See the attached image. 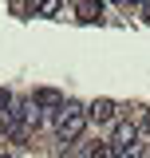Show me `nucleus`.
<instances>
[{"label": "nucleus", "mask_w": 150, "mask_h": 158, "mask_svg": "<svg viewBox=\"0 0 150 158\" xmlns=\"http://www.w3.org/2000/svg\"><path fill=\"white\" fill-rule=\"evenodd\" d=\"M79 20H87V24L103 20V0H79Z\"/></svg>", "instance_id": "nucleus-5"}, {"label": "nucleus", "mask_w": 150, "mask_h": 158, "mask_svg": "<svg viewBox=\"0 0 150 158\" xmlns=\"http://www.w3.org/2000/svg\"><path fill=\"white\" fill-rule=\"evenodd\" d=\"M119 150H127V146H134L138 142V127L134 123H115V138H111Z\"/></svg>", "instance_id": "nucleus-4"}, {"label": "nucleus", "mask_w": 150, "mask_h": 158, "mask_svg": "<svg viewBox=\"0 0 150 158\" xmlns=\"http://www.w3.org/2000/svg\"><path fill=\"white\" fill-rule=\"evenodd\" d=\"M8 107H12V95H8V91H0V115L8 118Z\"/></svg>", "instance_id": "nucleus-10"}, {"label": "nucleus", "mask_w": 150, "mask_h": 158, "mask_svg": "<svg viewBox=\"0 0 150 158\" xmlns=\"http://www.w3.org/2000/svg\"><path fill=\"white\" fill-rule=\"evenodd\" d=\"M142 12H146V20H150V0H142Z\"/></svg>", "instance_id": "nucleus-11"}, {"label": "nucleus", "mask_w": 150, "mask_h": 158, "mask_svg": "<svg viewBox=\"0 0 150 158\" xmlns=\"http://www.w3.org/2000/svg\"><path fill=\"white\" fill-rule=\"evenodd\" d=\"M91 158H119V146H115V142H99L91 150Z\"/></svg>", "instance_id": "nucleus-6"}, {"label": "nucleus", "mask_w": 150, "mask_h": 158, "mask_svg": "<svg viewBox=\"0 0 150 158\" xmlns=\"http://www.w3.org/2000/svg\"><path fill=\"white\" fill-rule=\"evenodd\" d=\"M119 158H146V146L134 142V146H127V150H119Z\"/></svg>", "instance_id": "nucleus-8"}, {"label": "nucleus", "mask_w": 150, "mask_h": 158, "mask_svg": "<svg viewBox=\"0 0 150 158\" xmlns=\"http://www.w3.org/2000/svg\"><path fill=\"white\" fill-rule=\"evenodd\" d=\"M87 123H91L87 111H83V107H75V103H67V107L56 115V135L63 138V142H75V138L83 135V127H87Z\"/></svg>", "instance_id": "nucleus-1"}, {"label": "nucleus", "mask_w": 150, "mask_h": 158, "mask_svg": "<svg viewBox=\"0 0 150 158\" xmlns=\"http://www.w3.org/2000/svg\"><path fill=\"white\" fill-rule=\"evenodd\" d=\"M146 158H150V154H146Z\"/></svg>", "instance_id": "nucleus-13"}, {"label": "nucleus", "mask_w": 150, "mask_h": 158, "mask_svg": "<svg viewBox=\"0 0 150 158\" xmlns=\"http://www.w3.org/2000/svg\"><path fill=\"white\" fill-rule=\"evenodd\" d=\"M63 8V0H40V16H56Z\"/></svg>", "instance_id": "nucleus-7"}, {"label": "nucleus", "mask_w": 150, "mask_h": 158, "mask_svg": "<svg viewBox=\"0 0 150 158\" xmlns=\"http://www.w3.org/2000/svg\"><path fill=\"white\" fill-rule=\"evenodd\" d=\"M134 127H138V135H150V111H142V115L134 118Z\"/></svg>", "instance_id": "nucleus-9"}, {"label": "nucleus", "mask_w": 150, "mask_h": 158, "mask_svg": "<svg viewBox=\"0 0 150 158\" xmlns=\"http://www.w3.org/2000/svg\"><path fill=\"white\" fill-rule=\"evenodd\" d=\"M32 107H48V111H63L67 103L59 95L56 87H36V95H32Z\"/></svg>", "instance_id": "nucleus-3"}, {"label": "nucleus", "mask_w": 150, "mask_h": 158, "mask_svg": "<svg viewBox=\"0 0 150 158\" xmlns=\"http://www.w3.org/2000/svg\"><path fill=\"white\" fill-rule=\"evenodd\" d=\"M87 118H91V123H115V118H119L115 99H95L91 107H87Z\"/></svg>", "instance_id": "nucleus-2"}, {"label": "nucleus", "mask_w": 150, "mask_h": 158, "mask_svg": "<svg viewBox=\"0 0 150 158\" xmlns=\"http://www.w3.org/2000/svg\"><path fill=\"white\" fill-rule=\"evenodd\" d=\"M127 4H142V0H127Z\"/></svg>", "instance_id": "nucleus-12"}]
</instances>
